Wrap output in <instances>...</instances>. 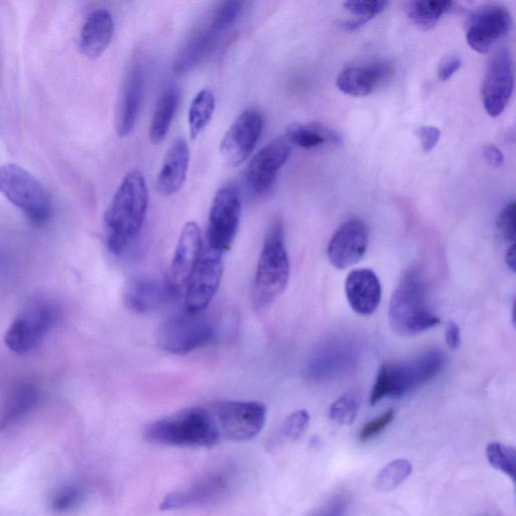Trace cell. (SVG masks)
Returning <instances> with one entry per match:
<instances>
[{"label": "cell", "instance_id": "6da1fadb", "mask_svg": "<svg viewBox=\"0 0 516 516\" xmlns=\"http://www.w3.org/2000/svg\"><path fill=\"white\" fill-rule=\"evenodd\" d=\"M149 208V191L145 176L135 170L122 180L104 215L109 250L120 254L142 232Z\"/></svg>", "mask_w": 516, "mask_h": 516}, {"label": "cell", "instance_id": "7a4b0ae2", "mask_svg": "<svg viewBox=\"0 0 516 516\" xmlns=\"http://www.w3.org/2000/svg\"><path fill=\"white\" fill-rule=\"evenodd\" d=\"M389 319L394 332L405 337L419 335L440 324L431 306L426 279L418 270L407 272L398 285Z\"/></svg>", "mask_w": 516, "mask_h": 516}, {"label": "cell", "instance_id": "3957f363", "mask_svg": "<svg viewBox=\"0 0 516 516\" xmlns=\"http://www.w3.org/2000/svg\"><path fill=\"white\" fill-rule=\"evenodd\" d=\"M221 433L211 412L189 408L150 424L145 437L149 442L186 448H211Z\"/></svg>", "mask_w": 516, "mask_h": 516}, {"label": "cell", "instance_id": "277c9868", "mask_svg": "<svg viewBox=\"0 0 516 516\" xmlns=\"http://www.w3.org/2000/svg\"><path fill=\"white\" fill-rule=\"evenodd\" d=\"M291 267L285 241V226L281 218L271 224L266 235L253 284V302L266 308L286 290Z\"/></svg>", "mask_w": 516, "mask_h": 516}, {"label": "cell", "instance_id": "5b68a950", "mask_svg": "<svg viewBox=\"0 0 516 516\" xmlns=\"http://www.w3.org/2000/svg\"><path fill=\"white\" fill-rule=\"evenodd\" d=\"M444 357L438 350L427 352L406 363H385L377 374L369 403L377 405L385 398H402L433 380L442 370Z\"/></svg>", "mask_w": 516, "mask_h": 516}, {"label": "cell", "instance_id": "8992f818", "mask_svg": "<svg viewBox=\"0 0 516 516\" xmlns=\"http://www.w3.org/2000/svg\"><path fill=\"white\" fill-rule=\"evenodd\" d=\"M224 328L222 317L207 310L198 313L185 311L161 326L158 341L165 351L184 355L217 341Z\"/></svg>", "mask_w": 516, "mask_h": 516}, {"label": "cell", "instance_id": "52a82bcc", "mask_svg": "<svg viewBox=\"0 0 516 516\" xmlns=\"http://www.w3.org/2000/svg\"><path fill=\"white\" fill-rule=\"evenodd\" d=\"M0 192L36 226L48 223L52 202L43 185L26 169L16 164L0 165Z\"/></svg>", "mask_w": 516, "mask_h": 516}, {"label": "cell", "instance_id": "ba28073f", "mask_svg": "<svg viewBox=\"0 0 516 516\" xmlns=\"http://www.w3.org/2000/svg\"><path fill=\"white\" fill-rule=\"evenodd\" d=\"M58 318L55 304L47 299H34L10 325L5 343L17 354L34 350L47 336Z\"/></svg>", "mask_w": 516, "mask_h": 516}, {"label": "cell", "instance_id": "9c48e42d", "mask_svg": "<svg viewBox=\"0 0 516 516\" xmlns=\"http://www.w3.org/2000/svg\"><path fill=\"white\" fill-rule=\"evenodd\" d=\"M241 214L242 201L238 189L233 185L220 188L209 211L207 248L220 254L227 251L237 235Z\"/></svg>", "mask_w": 516, "mask_h": 516}, {"label": "cell", "instance_id": "30bf717a", "mask_svg": "<svg viewBox=\"0 0 516 516\" xmlns=\"http://www.w3.org/2000/svg\"><path fill=\"white\" fill-rule=\"evenodd\" d=\"M211 413L220 433L236 442L255 438L267 422L266 406L256 402H219Z\"/></svg>", "mask_w": 516, "mask_h": 516}, {"label": "cell", "instance_id": "8fae6325", "mask_svg": "<svg viewBox=\"0 0 516 516\" xmlns=\"http://www.w3.org/2000/svg\"><path fill=\"white\" fill-rule=\"evenodd\" d=\"M264 118L260 111L247 109L231 124L220 144L223 160L230 167L241 166L260 141Z\"/></svg>", "mask_w": 516, "mask_h": 516}, {"label": "cell", "instance_id": "7c38bea8", "mask_svg": "<svg viewBox=\"0 0 516 516\" xmlns=\"http://www.w3.org/2000/svg\"><path fill=\"white\" fill-rule=\"evenodd\" d=\"M222 275V254L209 248L203 250L184 289L186 311L198 313L207 310L219 290Z\"/></svg>", "mask_w": 516, "mask_h": 516}, {"label": "cell", "instance_id": "4fadbf2b", "mask_svg": "<svg viewBox=\"0 0 516 516\" xmlns=\"http://www.w3.org/2000/svg\"><path fill=\"white\" fill-rule=\"evenodd\" d=\"M291 154L292 145L286 137L273 141L258 152L245 172L248 190L255 196L269 193Z\"/></svg>", "mask_w": 516, "mask_h": 516}, {"label": "cell", "instance_id": "5bb4252c", "mask_svg": "<svg viewBox=\"0 0 516 516\" xmlns=\"http://www.w3.org/2000/svg\"><path fill=\"white\" fill-rule=\"evenodd\" d=\"M514 88L513 60L508 50H499L490 60L482 87L486 112L498 117L505 110Z\"/></svg>", "mask_w": 516, "mask_h": 516}, {"label": "cell", "instance_id": "9a60e30c", "mask_svg": "<svg viewBox=\"0 0 516 516\" xmlns=\"http://www.w3.org/2000/svg\"><path fill=\"white\" fill-rule=\"evenodd\" d=\"M511 16L502 6H485L472 14L466 28L468 45L480 54H487L510 31Z\"/></svg>", "mask_w": 516, "mask_h": 516}, {"label": "cell", "instance_id": "2e32d148", "mask_svg": "<svg viewBox=\"0 0 516 516\" xmlns=\"http://www.w3.org/2000/svg\"><path fill=\"white\" fill-rule=\"evenodd\" d=\"M368 228L364 222L351 219L342 224L328 246L330 263L338 270L348 269L360 262L367 250Z\"/></svg>", "mask_w": 516, "mask_h": 516}, {"label": "cell", "instance_id": "e0dca14e", "mask_svg": "<svg viewBox=\"0 0 516 516\" xmlns=\"http://www.w3.org/2000/svg\"><path fill=\"white\" fill-rule=\"evenodd\" d=\"M145 83L143 64L135 62L126 73L117 103L115 127L120 138L134 131L143 103Z\"/></svg>", "mask_w": 516, "mask_h": 516}, {"label": "cell", "instance_id": "ac0fdd59", "mask_svg": "<svg viewBox=\"0 0 516 516\" xmlns=\"http://www.w3.org/2000/svg\"><path fill=\"white\" fill-rule=\"evenodd\" d=\"M232 487V478L224 472L209 474L190 487L169 494L160 508L164 511L213 503L224 498Z\"/></svg>", "mask_w": 516, "mask_h": 516}, {"label": "cell", "instance_id": "d6986e66", "mask_svg": "<svg viewBox=\"0 0 516 516\" xmlns=\"http://www.w3.org/2000/svg\"><path fill=\"white\" fill-rule=\"evenodd\" d=\"M175 294L169 281L137 277L126 283L123 301L129 311L139 315H148L162 309Z\"/></svg>", "mask_w": 516, "mask_h": 516}, {"label": "cell", "instance_id": "ffe728a7", "mask_svg": "<svg viewBox=\"0 0 516 516\" xmlns=\"http://www.w3.org/2000/svg\"><path fill=\"white\" fill-rule=\"evenodd\" d=\"M203 250L199 226L195 222H188L181 231L171 266L169 283L176 294L184 291Z\"/></svg>", "mask_w": 516, "mask_h": 516}, {"label": "cell", "instance_id": "44dd1931", "mask_svg": "<svg viewBox=\"0 0 516 516\" xmlns=\"http://www.w3.org/2000/svg\"><path fill=\"white\" fill-rule=\"evenodd\" d=\"M394 73L389 61H375L346 68L338 76L336 85L346 95L364 97L389 81Z\"/></svg>", "mask_w": 516, "mask_h": 516}, {"label": "cell", "instance_id": "7402d4cb", "mask_svg": "<svg viewBox=\"0 0 516 516\" xmlns=\"http://www.w3.org/2000/svg\"><path fill=\"white\" fill-rule=\"evenodd\" d=\"M224 33L208 20L201 25L180 50L174 62L176 74H185L205 62L216 50Z\"/></svg>", "mask_w": 516, "mask_h": 516}, {"label": "cell", "instance_id": "603a6c76", "mask_svg": "<svg viewBox=\"0 0 516 516\" xmlns=\"http://www.w3.org/2000/svg\"><path fill=\"white\" fill-rule=\"evenodd\" d=\"M345 293L352 310L361 316L372 315L382 298L379 279L368 269L355 270L348 275Z\"/></svg>", "mask_w": 516, "mask_h": 516}, {"label": "cell", "instance_id": "cb8c5ba5", "mask_svg": "<svg viewBox=\"0 0 516 516\" xmlns=\"http://www.w3.org/2000/svg\"><path fill=\"white\" fill-rule=\"evenodd\" d=\"M114 33L111 14L98 9L90 14L81 30L79 50L83 56L95 60L108 48Z\"/></svg>", "mask_w": 516, "mask_h": 516}, {"label": "cell", "instance_id": "d4e9b609", "mask_svg": "<svg viewBox=\"0 0 516 516\" xmlns=\"http://www.w3.org/2000/svg\"><path fill=\"white\" fill-rule=\"evenodd\" d=\"M190 163V150L185 139H177L169 149L157 180L158 191L172 196L185 184Z\"/></svg>", "mask_w": 516, "mask_h": 516}, {"label": "cell", "instance_id": "484cf974", "mask_svg": "<svg viewBox=\"0 0 516 516\" xmlns=\"http://www.w3.org/2000/svg\"><path fill=\"white\" fill-rule=\"evenodd\" d=\"M345 344H336L321 350L310 362L308 375L315 380L337 377L353 368L356 352Z\"/></svg>", "mask_w": 516, "mask_h": 516}, {"label": "cell", "instance_id": "4316f807", "mask_svg": "<svg viewBox=\"0 0 516 516\" xmlns=\"http://www.w3.org/2000/svg\"><path fill=\"white\" fill-rule=\"evenodd\" d=\"M41 394L33 383H19L9 394L0 411V431L11 429L26 418L38 405Z\"/></svg>", "mask_w": 516, "mask_h": 516}, {"label": "cell", "instance_id": "83f0119b", "mask_svg": "<svg viewBox=\"0 0 516 516\" xmlns=\"http://www.w3.org/2000/svg\"><path fill=\"white\" fill-rule=\"evenodd\" d=\"M286 138L291 145L305 150L318 149L324 145L339 146L342 144V138L338 133L319 123H293L287 129Z\"/></svg>", "mask_w": 516, "mask_h": 516}, {"label": "cell", "instance_id": "f1b7e54d", "mask_svg": "<svg viewBox=\"0 0 516 516\" xmlns=\"http://www.w3.org/2000/svg\"><path fill=\"white\" fill-rule=\"evenodd\" d=\"M179 101L180 92L174 87L168 88L160 97L150 126V140L154 145L161 144L168 136Z\"/></svg>", "mask_w": 516, "mask_h": 516}, {"label": "cell", "instance_id": "f546056e", "mask_svg": "<svg viewBox=\"0 0 516 516\" xmlns=\"http://www.w3.org/2000/svg\"><path fill=\"white\" fill-rule=\"evenodd\" d=\"M453 2H408L404 11L413 24L428 31L437 26L442 17L453 10Z\"/></svg>", "mask_w": 516, "mask_h": 516}, {"label": "cell", "instance_id": "4dcf8cb0", "mask_svg": "<svg viewBox=\"0 0 516 516\" xmlns=\"http://www.w3.org/2000/svg\"><path fill=\"white\" fill-rule=\"evenodd\" d=\"M215 104V96L209 89L201 90L194 97L188 114L192 139H197L209 124L215 111Z\"/></svg>", "mask_w": 516, "mask_h": 516}, {"label": "cell", "instance_id": "1f68e13d", "mask_svg": "<svg viewBox=\"0 0 516 516\" xmlns=\"http://www.w3.org/2000/svg\"><path fill=\"white\" fill-rule=\"evenodd\" d=\"M413 464L407 459H397L382 467L375 476L374 486L379 492H392L412 474Z\"/></svg>", "mask_w": 516, "mask_h": 516}, {"label": "cell", "instance_id": "d6a6232c", "mask_svg": "<svg viewBox=\"0 0 516 516\" xmlns=\"http://www.w3.org/2000/svg\"><path fill=\"white\" fill-rule=\"evenodd\" d=\"M360 406V395L354 392L347 393L330 407L329 418L337 425L349 426L355 421Z\"/></svg>", "mask_w": 516, "mask_h": 516}, {"label": "cell", "instance_id": "836d02e7", "mask_svg": "<svg viewBox=\"0 0 516 516\" xmlns=\"http://www.w3.org/2000/svg\"><path fill=\"white\" fill-rule=\"evenodd\" d=\"M310 415L301 410L289 416L283 423L272 445L293 443L299 440L307 431L310 424Z\"/></svg>", "mask_w": 516, "mask_h": 516}, {"label": "cell", "instance_id": "e575fe53", "mask_svg": "<svg viewBox=\"0 0 516 516\" xmlns=\"http://www.w3.org/2000/svg\"><path fill=\"white\" fill-rule=\"evenodd\" d=\"M486 457L489 464L496 470L515 481V450L498 442L490 443L486 448Z\"/></svg>", "mask_w": 516, "mask_h": 516}, {"label": "cell", "instance_id": "d590c367", "mask_svg": "<svg viewBox=\"0 0 516 516\" xmlns=\"http://www.w3.org/2000/svg\"><path fill=\"white\" fill-rule=\"evenodd\" d=\"M244 3L232 0V2L220 3L209 16V20L220 31L225 33L237 21L243 10Z\"/></svg>", "mask_w": 516, "mask_h": 516}, {"label": "cell", "instance_id": "8d00e7d4", "mask_svg": "<svg viewBox=\"0 0 516 516\" xmlns=\"http://www.w3.org/2000/svg\"><path fill=\"white\" fill-rule=\"evenodd\" d=\"M389 6L386 2H379V0H350L343 4L344 9L357 17L365 24L380 15L386 7Z\"/></svg>", "mask_w": 516, "mask_h": 516}, {"label": "cell", "instance_id": "74e56055", "mask_svg": "<svg viewBox=\"0 0 516 516\" xmlns=\"http://www.w3.org/2000/svg\"><path fill=\"white\" fill-rule=\"evenodd\" d=\"M84 497L83 491L76 486H66L59 489L53 496L51 506L60 513L76 508Z\"/></svg>", "mask_w": 516, "mask_h": 516}, {"label": "cell", "instance_id": "f35d334b", "mask_svg": "<svg viewBox=\"0 0 516 516\" xmlns=\"http://www.w3.org/2000/svg\"><path fill=\"white\" fill-rule=\"evenodd\" d=\"M515 202L507 204L499 213L496 220V227L501 237L514 243L515 240Z\"/></svg>", "mask_w": 516, "mask_h": 516}, {"label": "cell", "instance_id": "ab89813d", "mask_svg": "<svg viewBox=\"0 0 516 516\" xmlns=\"http://www.w3.org/2000/svg\"><path fill=\"white\" fill-rule=\"evenodd\" d=\"M395 411L390 410L367 423L359 434L360 442H367L380 434L387 426H389L395 419Z\"/></svg>", "mask_w": 516, "mask_h": 516}, {"label": "cell", "instance_id": "60d3db41", "mask_svg": "<svg viewBox=\"0 0 516 516\" xmlns=\"http://www.w3.org/2000/svg\"><path fill=\"white\" fill-rule=\"evenodd\" d=\"M348 508V499L337 496L314 511L310 516H344Z\"/></svg>", "mask_w": 516, "mask_h": 516}, {"label": "cell", "instance_id": "b9f144b4", "mask_svg": "<svg viewBox=\"0 0 516 516\" xmlns=\"http://www.w3.org/2000/svg\"><path fill=\"white\" fill-rule=\"evenodd\" d=\"M417 136L421 141L425 153H431L441 139L440 129L435 126H421L417 129Z\"/></svg>", "mask_w": 516, "mask_h": 516}, {"label": "cell", "instance_id": "7bdbcfd3", "mask_svg": "<svg viewBox=\"0 0 516 516\" xmlns=\"http://www.w3.org/2000/svg\"><path fill=\"white\" fill-rule=\"evenodd\" d=\"M462 60L458 56L446 58L440 65L438 75L441 81H448L461 68Z\"/></svg>", "mask_w": 516, "mask_h": 516}, {"label": "cell", "instance_id": "ee69618b", "mask_svg": "<svg viewBox=\"0 0 516 516\" xmlns=\"http://www.w3.org/2000/svg\"><path fill=\"white\" fill-rule=\"evenodd\" d=\"M484 158L493 168H499L504 163L502 152L495 145H488L484 148Z\"/></svg>", "mask_w": 516, "mask_h": 516}, {"label": "cell", "instance_id": "f6af8a7d", "mask_svg": "<svg viewBox=\"0 0 516 516\" xmlns=\"http://www.w3.org/2000/svg\"><path fill=\"white\" fill-rule=\"evenodd\" d=\"M446 341L450 349L456 350L461 342L460 328L456 322L451 321L448 324L446 332Z\"/></svg>", "mask_w": 516, "mask_h": 516}, {"label": "cell", "instance_id": "bcb514c9", "mask_svg": "<svg viewBox=\"0 0 516 516\" xmlns=\"http://www.w3.org/2000/svg\"><path fill=\"white\" fill-rule=\"evenodd\" d=\"M506 263L508 268L514 272L515 271V245L511 244L509 249L506 252Z\"/></svg>", "mask_w": 516, "mask_h": 516}]
</instances>
